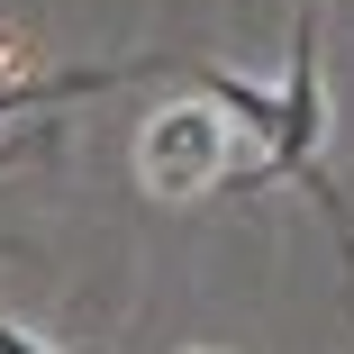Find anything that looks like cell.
Masks as SVG:
<instances>
[{
	"label": "cell",
	"instance_id": "6da1fadb",
	"mask_svg": "<svg viewBox=\"0 0 354 354\" xmlns=\"http://www.w3.org/2000/svg\"><path fill=\"white\" fill-rule=\"evenodd\" d=\"M327 155V0H300V28H291V73L272 82V146H263V191L272 182H309L327 227L354 263V209L336 200V182L318 173Z\"/></svg>",
	"mask_w": 354,
	"mask_h": 354
},
{
	"label": "cell",
	"instance_id": "7a4b0ae2",
	"mask_svg": "<svg viewBox=\"0 0 354 354\" xmlns=\"http://www.w3.org/2000/svg\"><path fill=\"white\" fill-rule=\"evenodd\" d=\"M136 191L146 200H209V191H263V155L209 109V100H164L136 136Z\"/></svg>",
	"mask_w": 354,
	"mask_h": 354
},
{
	"label": "cell",
	"instance_id": "3957f363",
	"mask_svg": "<svg viewBox=\"0 0 354 354\" xmlns=\"http://www.w3.org/2000/svg\"><path fill=\"white\" fill-rule=\"evenodd\" d=\"M127 73H146V64H100V73H46V82H0V127L10 118H37L55 100H82V91H118Z\"/></svg>",
	"mask_w": 354,
	"mask_h": 354
},
{
	"label": "cell",
	"instance_id": "277c9868",
	"mask_svg": "<svg viewBox=\"0 0 354 354\" xmlns=\"http://www.w3.org/2000/svg\"><path fill=\"white\" fill-rule=\"evenodd\" d=\"M46 146H55V127H19V136H0V173L28 164V155H46Z\"/></svg>",
	"mask_w": 354,
	"mask_h": 354
},
{
	"label": "cell",
	"instance_id": "5b68a950",
	"mask_svg": "<svg viewBox=\"0 0 354 354\" xmlns=\"http://www.w3.org/2000/svg\"><path fill=\"white\" fill-rule=\"evenodd\" d=\"M0 354H55V345H46V336H37V327H19V318H10V309H0Z\"/></svg>",
	"mask_w": 354,
	"mask_h": 354
}]
</instances>
